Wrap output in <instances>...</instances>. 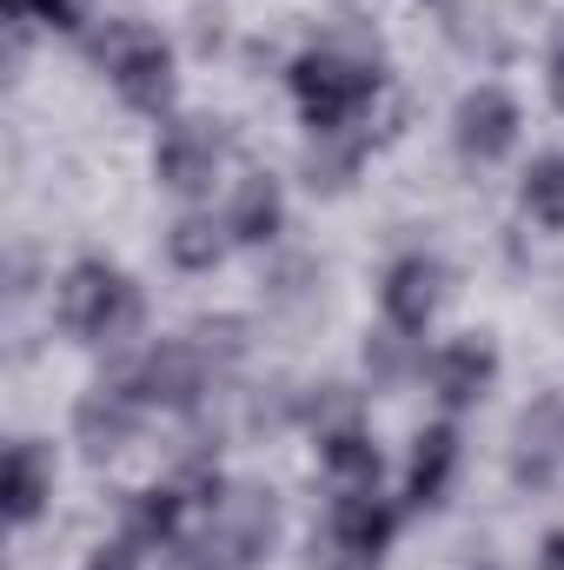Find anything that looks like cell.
Segmentation results:
<instances>
[{"mask_svg":"<svg viewBox=\"0 0 564 570\" xmlns=\"http://www.w3.org/2000/svg\"><path fill=\"white\" fill-rule=\"evenodd\" d=\"M379 305H386V325H399V332L419 338L425 325L438 318V305H445V266H438L431 253H399V259L386 266Z\"/></svg>","mask_w":564,"mask_h":570,"instance_id":"cell-10","label":"cell"},{"mask_svg":"<svg viewBox=\"0 0 564 570\" xmlns=\"http://www.w3.org/2000/svg\"><path fill=\"white\" fill-rule=\"evenodd\" d=\"M545 80H552V100L564 107V20L552 27V60H545Z\"/></svg>","mask_w":564,"mask_h":570,"instance_id":"cell-20","label":"cell"},{"mask_svg":"<svg viewBox=\"0 0 564 570\" xmlns=\"http://www.w3.org/2000/svg\"><path fill=\"white\" fill-rule=\"evenodd\" d=\"M140 419H146L140 385H134V372H120V379H100V385L80 392V405H74V438H80L94 458H114V451L134 444Z\"/></svg>","mask_w":564,"mask_h":570,"instance_id":"cell-7","label":"cell"},{"mask_svg":"<svg viewBox=\"0 0 564 570\" xmlns=\"http://www.w3.org/2000/svg\"><path fill=\"white\" fill-rule=\"evenodd\" d=\"M220 166H226V134H220V120H173V127L159 134V146H153V179H159L166 193H179V199L213 193Z\"/></svg>","mask_w":564,"mask_h":570,"instance_id":"cell-6","label":"cell"},{"mask_svg":"<svg viewBox=\"0 0 564 570\" xmlns=\"http://www.w3.org/2000/svg\"><path fill=\"white\" fill-rule=\"evenodd\" d=\"M392 531H399V511L379 498V484H359V491H339L332 511H325V570H379L392 551Z\"/></svg>","mask_w":564,"mask_h":570,"instance_id":"cell-5","label":"cell"},{"mask_svg":"<svg viewBox=\"0 0 564 570\" xmlns=\"http://www.w3.org/2000/svg\"><path fill=\"white\" fill-rule=\"evenodd\" d=\"M87 570H134V544H107V551H100Z\"/></svg>","mask_w":564,"mask_h":570,"instance_id":"cell-21","label":"cell"},{"mask_svg":"<svg viewBox=\"0 0 564 570\" xmlns=\"http://www.w3.org/2000/svg\"><path fill=\"white\" fill-rule=\"evenodd\" d=\"M292 100H299V120L312 127V140H339L372 114L379 67L346 47H312L292 60Z\"/></svg>","mask_w":564,"mask_h":570,"instance_id":"cell-1","label":"cell"},{"mask_svg":"<svg viewBox=\"0 0 564 570\" xmlns=\"http://www.w3.org/2000/svg\"><path fill=\"white\" fill-rule=\"evenodd\" d=\"M451 478H458V431L425 425L412 438V464H406V504L412 511H438L451 498Z\"/></svg>","mask_w":564,"mask_h":570,"instance_id":"cell-13","label":"cell"},{"mask_svg":"<svg viewBox=\"0 0 564 570\" xmlns=\"http://www.w3.org/2000/svg\"><path fill=\"white\" fill-rule=\"evenodd\" d=\"M273 538H280V504H273V491H233V498L213 511L206 538L193 544V570H253L273 551Z\"/></svg>","mask_w":564,"mask_h":570,"instance_id":"cell-4","label":"cell"},{"mask_svg":"<svg viewBox=\"0 0 564 570\" xmlns=\"http://www.w3.org/2000/svg\"><path fill=\"white\" fill-rule=\"evenodd\" d=\"M54 318L80 345H127L140 325V285L107 259H80L67 266V279L54 292Z\"/></svg>","mask_w":564,"mask_h":570,"instance_id":"cell-2","label":"cell"},{"mask_svg":"<svg viewBox=\"0 0 564 570\" xmlns=\"http://www.w3.org/2000/svg\"><path fill=\"white\" fill-rule=\"evenodd\" d=\"M319 464H325V478H332L339 491L379 484V444L366 438V425H359V419H346V425H325V431H319Z\"/></svg>","mask_w":564,"mask_h":570,"instance_id":"cell-16","label":"cell"},{"mask_svg":"<svg viewBox=\"0 0 564 570\" xmlns=\"http://www.w3.org/2000/svg\"><path fill=\"white\" fill-rule=\"evenodd\" d=\"M285 226V193L273 173H246L233 186V206H226V233L233 246H273Z\"/></svg>","mask_w":564,"mask_h":570,"instance_id":"cell-14","label":"cell"},{"mask_svg":"<svg viewBox=\"0 0 564 570\" xmlns=\"http://www.w3.org/2000/svg\"><path fill=\"white\" fill-rule=\"evenodd\" d=\"M87 7L94 0H7V27H13V47L47 27V33H80L87 27Z\"/></svg>","mask_w":564,"mask_h":570,"instance_id":"cell-19","label":"cell"},{"mask_svg":"<svg viewBox=\"0 0 564 570\" xmlns=\"http://www.w3.org/2000/svg\"><path fill=\"white\" fill-rule=\"evenodd\" d=\"M186 518H193V498L173 478L146 484L127 511V544H186Z\"/></svg>","mask_w":564,"mask_h":570,"instance_id":"cell-15","label":"cell"},{"mask_svg":"<svg viewBox=\"0 0 564 570\" xmlns=\"http://www.w3.org/2000/svg\"><path fill=\"white\" fill-rule=\"evenodd\" d=\"M0 498H7V524H13V531H27V524L47 511V498H54V451H47L40 438H13V444H7Z\"/></svg>","mask_w":564,"mask_h":570,"instance_id":"cell-11","label":"cell"},{"mask_svg":"<svg viewBox=\"0 0 564 570\" xmlns=\"http://www.w3.org/2000/svg\"><path fill=\"white\" fill-rule=\"evenodd\" d=\"M206 379H213V365H206V345H193V338H159L140 365H134L140 399H146V405H166V412L200 405Z\"/></svg>","mask_w":564,"mask_h":570,"instance_id":"cell-9","label":"cell"},{"mask_svg":"<svg viewBox=\"0 0 564 570\" xmlns=\"http://www.w3.org/2000/svg\"><path fill=\"white\" fill-rule=\"evenodd\" d=\"M226 253H233V233H226V219H213V213H186V219H173V233H166V259H173L179 273H213Z\"/></svg>","mask_w":564,"mask_h":570,"instance_id":"cell-17","label":"cell"},{"mask_svg":"<svg viewBox=\"0 0 564 570\" xmlns=\"http://www.w3.org/2000/svg\"><path fill=\"white\" fill-rule=\"evenodd\" d=\"M492 379H498V352L485 345V338H451V345H438L431 352V392L458 412V405H478L485 392H492Z\"/></svg>","mask_w":564,"mask_h":570,"instance_id":"cell-12","label":"cell"},{"mask_svg":"<svg viewBox=\"0 0 564 570\" xmlns=\"http://www.w3.org/2000/svg\"><path fill=\"white\" fill-rule=\"evenodd\" d=\"M94 60H100V73L114 80V94H120L134 114H173V94H179L173 47H166L146 20H114V27L94 40Z\"/></svg>","mask_w":564,"mask_h":570,"instance_id":"cell-3","label":"cell"},{"mask_svg":"<svg viewBox=\"0 0 564 570\" xmlns=\"http://www.w3.org/2000/svg\"><path fill=\"white\" fill-rule=\"evenodd\" d=\"M518 100L505 94V87H471L465 100H458V114H451V140H458V153L471 159V166H498L512 146H518Z\"/></svg>","mask_w":564,"mask_h":570,"instance_id":"cell-8","label":"cell"},{"mask_svg":"<svg viewBox=\"0 0 564 570\" xmlns=\"http://www.w3.org/2000/svg\"><path fill=\"white\" fill-rule=\"evenodd\" d=\"M538 570H564V531L545 538V551H538Z\"/></svg>","mask_w":564,"mask_h":570,"instance_id":"cell-22","label":"cell"},{"mask_svg":"<svg viewBox=\"0 0 564 570\" xmlns=\"http://www.w3.org/2000/svg\"><path fill=\"white\" fill-rule=\"evenodd\" d=\"M518 206H525V219H532V226L564 233V153H538V159L525 166Z\"/></svg>","mask_w":564,"mask_h":570,"instance_id":"cell-18","label":"cell"}]
</instances>
